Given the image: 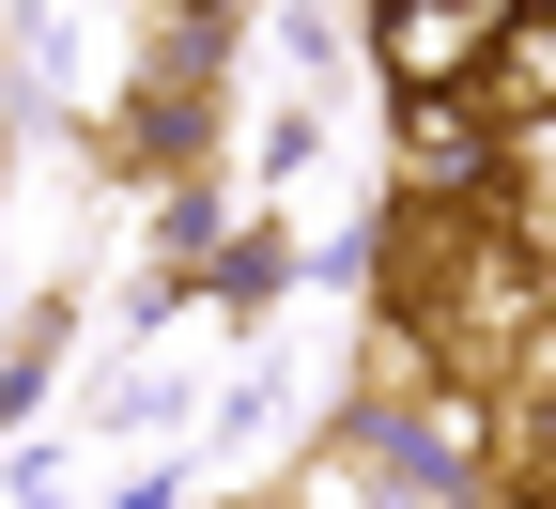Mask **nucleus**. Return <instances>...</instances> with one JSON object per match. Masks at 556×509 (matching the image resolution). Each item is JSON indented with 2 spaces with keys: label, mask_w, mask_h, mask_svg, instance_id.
<instances>
[{
  "label": "nucleus",
  "mask_w": 556,
  "mask_h": 509,
  "mask_svg": "<svg viewBox=\"0 0 556 509\" xmlns=\"http://www.w3.org/2000/svg\"><path fill=\"white\" fill-rule=\"evenodd\" d=\"M510 16H526V0H387V16H371V62L402 78V109H433V93H479V78H495Z\"/></svg>",
  "instance_id": "nucleus-1"
}]
</instances>
